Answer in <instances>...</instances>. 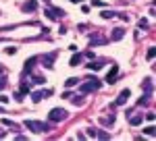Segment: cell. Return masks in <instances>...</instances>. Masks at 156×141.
I'll return each instance as SVG.
<instances>
[{
  "instance_id": "obj_18",
  "label": "cell",
  "mask_w": 156,
  "mask_h": 141,
  "mask_svg": "<svg viewBox=\"0 0 156 141\" xmlns=\"http://www.w3.org/2000/svg\"><path fill=\"white\" fill-rule=\"evenodd\" d=\"M2 125H6V127H11V129H19L17 122H12L11 118H2Z\"/></svg>"
},
{
  "instance_id": "obj_16",
  "label": "cell",
  "mask_w": 156,
  "mask_h": 141,
  "mask_svg": "<svg viewBox=\"0 0 156 141\" xmlns=\"http://www.w3.org/2000/svg\"><path fill=\"white\" fill-rule=\"evenodd\" d=\"M81 60H83V56H81V54H75L69 64H71V67H77V64H81Z\"/></svg>"
},
{
  "instance_id": "obj_28",
  "label": "cell",
  "mask_w": 156,
  "mask_h": 141,
  "mask_svg": "<svg viewBox=\"0 0 156 141\" xmlns=\"http://www.w3.org/2000/svg\"><path fill=\"white\" fill-rule=\"evenodd\" d=\"M15 100H17V102H21V100H23V94H21V91H17V94H15Z\"/></svg>"
},
{
  "instance_id": "obj_33",
  "label": "cell",
  "mask_w": 156,
  "mask_h": 141,
  "mask_svg": "<svg viewBox=\"0 0 156 141\" xmlns=\"http://www.w3.org/2000/svg\"><path fill=\"white\" fill-rule=\"evenodd\" d=\"M2 73H4V69H2V67H0V77H2Z\"/></svg>"
},
{
  "instance_id": "obj_1",
  "label": "cell",
  "mask_w": 156,
  "mask_h": 141,
  "mask_svg": "<svg viewBox=\"0 0 156 141\" xmlns=\"http://www.w3.org/2000/svg\"><path fill=\"white\" fill-rule=\"evenodd\" d=\"M25 127L29 131H34V133H48L52 129L48 122H42V120H25Z\"/></svg>"
},
{
  "instance_id": "obj_8",
  "label": "cell",
  "mask_w": 156,
  "mask_h": 141,
  "mask_svg": "<svg viewBox=\"0 0 156 141\" xmlns=\"http://www.w3.org/2000/svg\"><path fill=\"white\" fill-rule=\"evenodd\" d=\"M117 75H119V64H112L110 67V70H108V75H106V83H112L117 81Z\"/></svg>"
},
{
  "instance_id": "obj_14",
  "label": "cell",
  "mask_w": 156,
  "mask_h": 141,
  "mask_svg": "<svg viewBox=\"0 0 156 141\" xmlns=\"http://www.w3.org/2000/svg\"><path fill=\"white\" fill-rule=\"evenodd\" d=\"M79 83H81V79H77V77H69V79L65 81V85H67V87H75V85H79Z\"/></svg>"
},
{
  "instance_id": "obj_17",
  "label": "cell",
  "mask_w": 156,
  "mask_h": 141,
  "mask_svg": "<svg viewBox=\"0 0 156 141\" xmlns=\"http://www.w3.org/2000/svg\"><path fill=\"white\" fill-rule=\"evenodd\" d=\"M71 100H73V104H75V106H83V102H85L83 95H75V98L71 95Z\"/></svg>"
},
{
  "instance_id": "obj_21",
  "label": "cell",
  "mask_w": 156,
  "mask_h": 141,
  "mask_svg": "<svg viewBox=\"0 0 156 141\" xmlns=\"http://www.w3.org/2000/svg\"><path fill=\"white\" fill-rule=\"evenodd\" d=\"M154 127H146V129H144V133H146V135H150V137H154Z\"/></svg>"
},
{
  "instance_id": "obj_2",
  "label": "cell",
  "mask_w": 156,
  "mask_h": 141,
  "mask_svg": "<svg viewBox=\"0 0 156 141\" xmlns=\"http://www.w3.org/2000/svg\"><path fill=\"white\" fill-rule=\"evenodd\" d=\"M100 79H87V81H83V83H79V91L81 94H90V91H96V89H100Z\"/></svg>"
},
{
  "instance_id": "obj_24",
  "label": "cell",
  "mask_w": 156,
  "mask_h": 141,
  "mask_svg": "<svg viewBox=\"0 0 156 141\" xmlns=\"http://www.w3.org/2000/svg\"><path fill=\"white\" fill-rule=\"evenodd\" d=\"M4 52H6V54H15V52H17V48H15V46H9V48H4Z\"/></svg>"
},
{
  "instance_id": "obj_13",
  "label": "cell",
  "mask_w": 156,
  "mask_h": 141,
  "mask_svg": "<svg viewBox=\"0 0 156 141\" xmlns=\"http://www.w3.org/2000/svg\"><path fill=\"white\" fill-rule=\"evenodd\" d=\"M142 91H146V94H152V79H146V81L142 83Z\"/></svg>"
},
{
  "instance_id": "obj_23",
  "label": "cell",
  "mask_w": 156,
  "mask_h": 141,
  "mask_svg": "<svg viewBox=\"0 0 156 141\" xmlns=\"http://www.w3.org/2000/svg\"><path fill=\"white\" fill-rule=\"evenodd\" d=\"M154 54H156V50H154V48H150V50H148V54H146V56H148V60L154 58Z\"/></svg>"
},
{
  "instance_id": "obj_34",
  "label": "cell",
  "mask_w": 156,
  "mask_h": 141,
  "mask_svg": "<svg viewBox=\"0 0 156 141\" xmlns=\"http://www.w3.org/2000/svg\"><path fill=\"white\" fill-rule=\"evenodd\" d=\"M71 2H83V0H71Z\"/></svg>"
},
{
  "instance_id": "obj_15",
  "label": "cell",
  "mask_w": 156,
  "mask_h": 141,
  "mask_svg": "<svg viewBox=\"0 0 156 141\" xmlns=\"http://www.w3.org/2000/svg\"><path fill=\"white\" fill-rule=\"evenodd\" d=\"M142 120H144V116H142V114H135V116H131V118H129V122H131L133 127L142 125Z\"/></svg>"
},
{
  "instance_id": "obj_20",
  "label": "cell",
  "mask_w": 156,
  "mask_h": 141,
  "mask_svg": "<svg viewBox=\"0 0 156 141\" xmlns=\"http://www.w3.org/2000/svg\"><path fill=\"white\" fill-rule=\"evenodd\" d=\"M102 17H104V19H112V17H117V12H112V11H102Z\"/></svg>"
},
{
  "instance_id": "obj_19",
  "label": "cell",
  "mask_w": 156,
  "mask_h": 141,
  "mask_svg": "<svg viewBox=\"0 0 156 141\" xmlns=\"http://www.w3.org/2000/svg\"><path fill=\"white\" fill-rule=\"evenodd\" d=\"M96 137H98V139H110V135L104 133V131H96Z\"/></svg>"
},
{
  "instance_id": "obj_7",
  "label": "cell",
  "mask_w": 156,
  "mask_h": 141,
  "mask_svg": "<svg viewBox=\"0 0 156 141\" xmlns=\"http://www.w3.org/2000/svg\"><path fill=\"white\" fill-rule=\"evenodd\" d=\"M129 98H131V91H129V89H123V91L119 94V98L115 100V104H112V106H123Z\"/></svg>"
},
{
  "instance_id": "obj_10",
  "label": "cell",
  "mask_w": 156,
  "mask_h": 141,
  "mask_svg": "<svg viewBox=\"0 0 156 141\" xmlns=\"http://www.w3.org/2000/svg\"><path fill=\"white\" fill-rule=\"evenodd\" d=\"M36 9H37V2H36V0H27V4L23 6V11H25V12H34Z\"/></svg>"
},
{
  "instance_id": "obj_25",
  "label": "cell",
  "mask_w": 156,
  "mask_h": 141,
  "mask_svg": "<svg viewBox=\"0 0 156 141\" xmlns=\"http://www.w3.org/2000/svg\"><path fill=\"white\" fill-rule=\"evenodd\" d=\"M140 29H146V27H148V21H146V19H140Z\"/></svg>"
},
{
  "instance_id": "obj_3",
  "label": "cell",
  "mask_w": 156,
  "mask_h": 141,
  "mask_svg": "<svg viewBox=\"0 0 156 141\" xmlns=\"http://www.w3.org/2000/svg\"><path fill=\"white\" fill-rule=\"evenodd\" d=\"M67 118V110L65 108H52L48 114V120L50 122H60V120H65Z\"/></svg>"
},
{
  "instance_id": "obj_11",
  "label": "cell",
  "mask_w": 156,
  "mask_h": 141,
  "mask_svg": "<svg viewBox=\"0 0 156 141\" xmlns=\"http://www.w3.org/2000/svg\"><path fill=\"white\" fill-rule=\"evenodd\" d=\"M123 35H125V31H123L121 27H117V29H112V35H110V37H112L115 42H119V40H123Z\"/></svg>"
},
{
  "instance_id": "obj_29",
  "label": "cell",
  "mask_w": 156,
  "mask_h": 141,
  "mask_svg": "<svg viewBox=\"0 0 156 141\" xmlns=\"http://www.w3.org/2000/svg\"><path fill=\"white\" fill-rule=\"evenodd\" d=\"M87 135H90V137H94V139H96V129H87Z\"/></svg>"
},
{
  "instance_id": "obj_32",
  "label": "cell",
  "mask_w": 156,
  "mask_h": 141,
  "mask_svg": "<svg viewBox=\"0 0 156 141\" xmlns=\"http://www.w3.org/2000/svg\"><path fill=\"white\" fill-rule=\"evenodd\" d=\"M6 102H9V98L6 95H0V104H6Z\"/></svg>"
},
{
  "instance_id": "obj_9",
  "label": "cell",
  "mask_w": 156,
  "mask_h": 141,
  "mask_svg": "<svg viewBox=\"0 0 156 141\" xmlns=\"http://www.w3.org/2000/svg\"><path fill=\"white\" fill-rule=\"evenodd\" d=\"M36 62H37V56H31L29 60H25V69H23V73H25V75H29V73L34 70V67H36Z\"/></svg>"
},
{
  "instance_id": "obj_31",
  "label": "cell",
  "mask_w": 156,
  "mask_h": 141,
  "mask_svg": "<svg viewBox=\"0 0 156 141\" xmlns=\"http://www.w3.org/2000/svg\"><path fill=\"white\" fill-rule=\"evenodd\" d=\"M146 118H148V120L152 122V120H154V112H148V114H146Z\"/></svg>"
},
{
  "instance_id": "obj_22",
  "label": "cell",
  "mask_w": 156,
  "mask_h": 141,
  "mask_svg": "<svg viewBox=\"0 0 156 141\" xmlns=\"http://www.w3.org/2000/svg\"><path fill=\"white\" fill-rule=\"evenodd\" d=\"M21 94H29V85H27V83H21Z\"/></svg>"
},
{
  "instance_id": "obj_27",
  "label": "cell",
  "mask_w": 156,
  "mask_h": 141,
  "mask_svg": "<svg viewBox=\"0 0 156 141\" xmlns=\"http://www.w3.org/2000/svg\"><path fill=\"white\" fill-rule=\"evenodd\" d=\"M46 81V79H44V77H34V83H37V85H42V83Z\"/></svg>"
},
{
  "instance_id": "obj_12",
  "label": "cell",
  "mask_w": 156,
  "mask_h": 141,
  "mask_svg": "<svg viewBox=\"0 0 156 141\" xmlns=\"http://www.w3.org/2000/svg\"><path fill=\"white\" fill-rule=\"evenodd\" d=\"M102 67H104V64H102L100 60H94V58H92V62H90V64H87V69H90V70H100Z\"/></svg>"
},
{
  "instance_id": "obj_5",
  "label": "cell",
  "mask_w": 156,
  "mask_h": 141,
  "mask_svg": "<svg viewBox=\"0 0 156 141\" xmlns=\"http://www.w3.org/2000/svg\"><path fill=\"white\" fill-rule=\"evenodd\" d=\"M56 56H58V52H48V54H44V58H42L44 67H46V69H52V67H54V60H56Z\"/></svg>"
},
{
  "instance_id": "obj_6",
  "label": "cell",
  "mask_w": 156,
  "mask_h": 141,
  "mask_svg": "<svg viewBox=\"0 0 156 141\" xmlns=\"http://www.w3.org/2000/svg\"><path fill=\"white\" fill-rule=\"evenodd\" d=\"M48 95H52L50 89H40V91H36V94H31V100L37 104V102H42V100H46Z\"/></svg>"
},
{
  "instance_id": "obj_26",
  "label": "cell",
  "mask_w": 156,
  "mask_h": 141,
  "mask_svg": "<svg viewBox=\"0 0 156 141\" xmlns=\"http://www.w3.org/2000/svg\"><path fill=\"white\" fill-rule=\"evenodd\" d=\"M6 87V77H0V91Z\"/></svg>"
},
{
  "instance_id": "obj_4",
  "label": "cell",
  "mask_w": 156,
  "mask_h": 141,
  "mask_svg": "<svg viewBox=\"0 0 156 141\" xmlns=\"http://www.w3.org/2000/svg\"><path fill=\"white\" fill-rule=\"evenodd\" d=\"M44 15H46L48 19H52V21H56V19H62V17H65V11H62V9H46Z\"/></svg>"
},
{
  "instance_id": "obj_30",
  "label": "cell",
  "mask_w": 156,
  "mask_h": 141,
  "mask_svg": "<svg viewBox=\"0 0 156 141\" xmlns=\"http://www.w3.org/2000/svg\"><path fill=\"white\" fill-rule=\"evenodd\" d=\"M92 4L94 6H104V2H100V0H92Z\"/></svg>"
}]
</instances>
